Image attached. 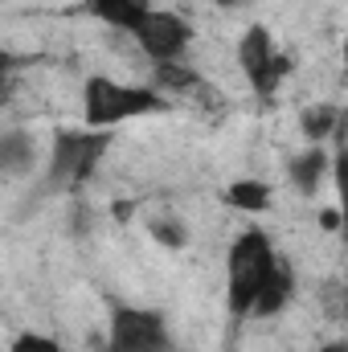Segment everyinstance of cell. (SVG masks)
Instances as JSON below:
<instances>
[{
  "mask_svg": "<svg viewBox=\"0 0 348 352\" xmlns=\"http://www.w3.org/2000/svg\"><path fill=\"white\" fill-rule=\"evenodd\" d=\"M152 234H156L164 246H184V242H188V230L176 226V221H168V217H156V221H152Z\"/></svg>",
  "mask_w": 348,
  "mask_h": 352,
  "instance_id": "cell-14",
  "label": "cell"
},
{
  "mask_svg": "<svg viewBox=\"0 0 348 352\" xmlns=\"http://www.w3.org/2000/svg\"><path fill=\"white\" fill-rule=\"evenodd\" d=\"M8 352H62V349H58V340H50V336L25 332L21 340H12V349H8Z\"/></svg>",
  "mask_w": 348,
  "mask_h": 352,
  "instance_id": "cell-15",
  "label": "cell"
},
{
  "mask_svg": "<svg viewBox=\"0 0 348 352\" xmlns=\"http://www.w3.org/2000/svg\"><path fill=\"white\" fill-rule=\"evenodd\" d=\"M291 295H295V274H291V266L274 263L270 278L262 283V291L254 295V303H250V316H254V320H270V316H279V311L291 303Z\"/></svg>",
  "mask_w": 348,
  "mask_h": 352,
  "instance_id": "cell-7",
  "label": "cell"
},
{
  "mask_svg": "<svg viewBox=\"0 0 348 352\" xmlns=\"http://www.w3.org/2000/svg\"><path fill=\"white\" fill-rule=\"evenodd\" d=\"M33 160H37V148H33V135L29 131H4L0 135V173L4 176L29 173Z\"/></svg>",
  "mask_w": 348,
  "mask_h": 352,
  "instance_id": "cell-10",
  "label": "cell"
},
{
  "mask_svg": "<svg viewBox=\"0 0 348 352\" xmlns=\"http://www.w3.org/2000/svg\"><path fill=\"white\" fill-rule=\"evenodd\" d=\"M111 148V135L107 131H62L54 140V156H50V180L54 184H66V180H87L98 160L107 156Z\"/></svg>",
  "mask_w": 348,
  "mask_h": 352,
  "instance_id": "cell-4",
  "label": "cell"
},
{
  "mask_svg": "<svg viewBox=\"0 0 348 352\" xmlns=\"http://www.w3.org/2000/svg\"><path fill=\"white\" fill-rule=\"evenodd\" d=\"M320 352H348L345 344H328V349H320Z\"/></svg>",
  "mask_w": 348,
  "mask_h": 352,
  "instance_id": "cell-17",
  "label": "cell"
},
{
  "mask_svg": "<svg viewBox=\"0 0 348 352\" xmlns=\"http://www.w3.org/2000/svg\"><path fill=\"white\" fill-rule=\"evenodd\" d=\"M217 4H238V0H217Z\"/></svg>",
  "mask_w": 348,
  "mask_h": 352,
  "instance_id": "cell-18",
  "label": "cell"
},
{
  "mask_svg": "<svg viewBox=\"0 0 348 352\" xmlns=\"http://www.w3.org/2000/svg\"><path fill=\"white\" fill-rule=\"evenodd\" d=\"M238 62H242L250 87L259 90L262 98H270L274 87L283 82V74H287V58L274 50L270 33H266L262 25H250V29L242 33V41H238Z\"/></svg>",
  "mask_w": 348,
  "mask_h": 352,
  "instance_id": "cell-5",
  "label": "cell"
},
{
  "mask_svg": "<svg viewBox=\"0 0 348 352\" xmlns=\"http://www.w3.org/2000/svg\"><path fill=\"white\" fill-rule=\"evenodd\" d=\"M226 197H230V205H234V209H246V213H259V209L270 205V188H266L262 180H250V176H246V180H238V184H230V192H226Z\"/></svg>",
  "mask_w": 348,
  "mask_h": 352,
  "instance_id": "cell-13",
  "label": "cell"
},
{
  "mask_svg": "<svg viewBox=\"0 0 348 352\" xmlns=\"http://www.w3.org/2000/svg\"><path fill=\"white\" fill-rule=\"evenodd\" d=\"M83 111L94 131H107L115 123L168 111V98L152 87H123L107 74H94V78H87V90H83Z\"/></svg>",
  "mask_w": 348,
  "mask_h": 352,
  "instance_id": "cell-1",
  "label": "cell"
},
{
  "mask_svg": "<svg viewBox=\"0 0 348 352\" xmlns=\"http://www.w3.org/2000/svg\"><path fill=\"white\" fill-rule=\"evenodd\" d=\"M299 127H303V135H307V144H324L336 127H340V111L336 107H328V102H320V107H307L303 115H299Z\"/></svg>",
  "mask_w": 348,
  "mask_h": 352,
  "instance_id": "cell-11",
  "label": "cell"
},
{
  "mask_svg": "<svg viewBox=\"0 0 348 352\" xmlns=\"http://www.w3.org/2000/svg\"><path fill=\"white\" fill-rule=\"evenodd\" d=\"M12 66H17V62H12V58H8V54H0V78H4V74H8V70H12Z\"/></svg>",
  "mask_w": 348,
  "mask_h": 352,
  "instance_id": "cell-16",
  "label": "cell"
},
{
  "mask_svg": "<svg viewBox=\"0 0 348 352\" xmlns=\"http://www.w3.org/2000/svg\"><path fill=\"white\" fill-rule=\"evenodd\" d=\"M274 263H279V254H274V246L262 230H246L230 246V311L238 320L250 316V303L262 291V283L270 278Z\"/></svg>",
  "mask_w": 348,
  "mask_h": 352,
  "instance_id": "cell-2",
  "label": "cell"
},
{
  "mask_svg": "<svg viewBox=\"0 0 348 352\" xmlns=\"http://www.w3.org/2000/svg\"><path fill=\"white\" fill-rule=\"evenodd\" d=\"M324 176H328V152H324V144H312L307 152H299L291 160V184L299 192H307V197L324 184Z\"/></svg>",
  "mask_w": 348,
  "mask_h": 352,
  "instance_id": "cell-9",
  "label": "cell"
},
{
  "mask_svg": "<svg viewBox=\"0 0 348 352\" xmlns=\"http://www.w3.org/2000/svg\"><path fill=\"white\" fill-rule=\"evenodd\" d=\"M90 12L123 33H135L144 25V16L152 12V0H90Z\"/></svg>",
  "mask_w": 348,
  "mask_h": 352,
  "instance_id": "cell-8",
  "label": "cell"
},
{
  "mask_svg": "<svg viewBox=\"0 0 348 352\" xmlns=\"http://www.w3.org/2000/svg\"><path fill=\"white\" fill-rule=\"evenodd\" d=\"M201 74L197 70H188V66H180V62H160L156 66V82L152 90H160L164 98H168V90H201Z\"/></svg>",
  "mask_w": 348,
  "mask_h": 352,
  "instance_id": "cell-12",
  "label": "cell"
},
{
  "mask_svg": "<svg viewBox=\"0 0 348 352\" xmlns=\"http://www.w3.org/2000/svg\"><path fill=\"white\" fill-rule=\"evenodd\" d=\"M135 41H140V50L160 66V62H180L184 58V50H188V41H193V25L180 16V12H148L144 16V25L131 33Z\"/></svg>",
  "mask_w": 348,
  "mask_h": 352,
  "instance_id": "cell-6",
  "label": "cell"
},
{
  "mask_svg": "<svg viewBox=\"0 0 348 352\" xmlns=\"http://www.w3.org/2000/svg\"><path fill=\"white\" fill-rule=\"evenodd\" d=\"M173 336L160 311L148 307H115L111 328H107V349L102 352H168Z\"/></svg>",
  "mask_w": 348,
  "mask_h": 352,
  "instance_id": "cell-3",
  "label": "cell"
}]
</instances>
